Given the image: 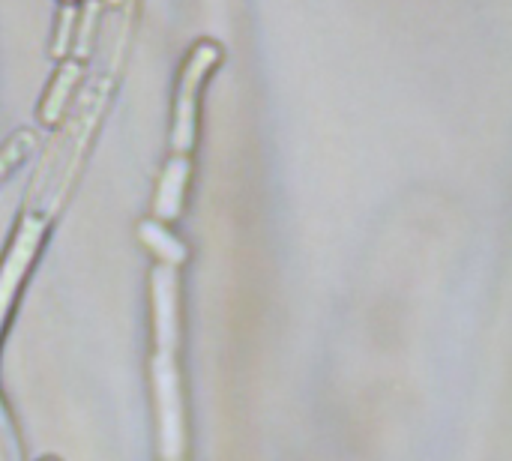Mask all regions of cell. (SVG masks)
Returning a JSON list of instances; mask_svg holds the SVG:
<instances>
[{"label": "cell", "mask_w": 512, "mask_h": 461, "mask_svg": "<svg viewBox=\"0 0 512 461\" xmlns=\"http://www.w3.org/2000/svg\"><path fill=\"white\" fill-rule=\"evenodd\" d=\"M150 303H153V399L159 426V456L162 461H183L186 453V417L177 372V273L171 267L150 270Z\"/></svg>", "instance_id": "cell-1"}, {"label": "cell", "mask_w": 512, "mask_h": 461, "mask_svg": "<svg viewBox=\"0 0 512 461\" xmlns=\"http://www.w3.org/2000/svg\"><path fill=\"white\" fill-rule=\"evenodd\" d=\"M219 60V48L213 42H198L192 54L186 57L180 78H177V93H174V126H171V156H189L195 144V123H198V96L201 87L210 75V69Z\"/></svg>", "instance_id": "cell-2"}, {"label": "cell", "mask_w": 512, "mask_h": 461, "mask_svg": "<svg viewBox=\"0 0 512 461\" xmlns=\"http://www.w3.org/2000/svg\"><path fill=\"white\" fill-rule=\"evenodd\" d=\"M189 156H171L168 165L159 174L156 183V195H153V216L156 222H174L180 219L183 207H186V189H189Z\"/></svg>", "instance_id": "cell-3"}, {"label": "cell", "mask_w": 512, "mask_h": 461, "mask_svg": "<svg viewBox=\"0 0 512 461\" xmlns=\"http://www.w3.org/2000/svg\"><path fill=\"white\" fill-rule=\"evenodd\" d=\"M138 240L150 249L153 258H159L162 267L177 270V267H183V264L189 261L186 243H183L180 237H174V234H171L162 222H156V219L138 222Z\"/></svg>", "instance_id": "cell-4"}, {"label": "cell", "mask_w": 512, "mask_h": 461, "mask_svg": "<svg viewBox=\"0 0 512 461\" xmlns=\"http://www.w3.org/2000/svg\"><path fill=\"white\" fill-rule=\"evenodd\" d=\"M75 81H78V72H75V66H66V69H60V75L51 81V87H48V96H45V102H42V108H39V117H42V123L54 126V123L60 120V114H63V105H66V99H69V90L75 87Z\"/></svg>", "instance_id": "cell-5"}, {"label": "cell", "mask_w": 512, "mask_h": 461, "mask_svg": "<svg viewBox=\"0 0 512 461\" xmlns=\"http://www.w3.org/2000/svg\"><path fill=\"white\" fill-rule=\"evenodd\" d=\"M33 147H36V135L30 129H18L12 138L3 141V147H0V186L33 153Z\"/></svg>", "instance_id": "cell-6"}, {"label": "cell", "mask_w": 512, "mask_h": 461, "mask_svg": "<svg viewBox=\"0 0 512 461\" xmlns=\"http://www.w3.org/2000/svg\"><path fill=\"white\" fill-rule=\"evenodd\" d=\"M42 461H57V459H42Z\"/></svg>", "instance_id": "cell-7"}]
</instances>
